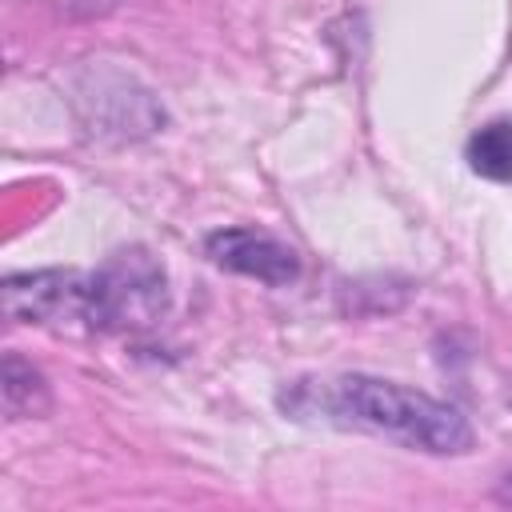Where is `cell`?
Here are the masks:
<instances>
[{"instance_id":"cell-5","label":"cell","mask_w":512,"mask_h":512,"mask_svg":"<svg viewBox=\"0 0 512 512\" xmlns=\"http://www.w3.org/2000/svg\"><path fill=\"white\" fill-rule=\"evenodd\" d=\"M464 160L484 180H512V116L488 120L464 144Z\"/></svg>"},{"instance_id":"cell-3","label":"cell","mask_w":512,"mask_h":512,"mask_svg":"<svg viewBox=\"0 0 512 512\" xmlns=\"http://www.w3.org/2000/svg\"><path fill=\"white\" fill-rule=\"evenodd\" d=\"M4 312L16 324L88 328V272L40 268L4 276Z\"/></svg>"},{"instance_id":"cell-4","label":"cell","mask_w":512,"mask_h":512,"mask_svg":"<svg viewBox=\"0 0 512 512\" xmlns=\"http://www.w3.org/2000/svg\"><path fill=\"white\" fill-rule=\"evenodd\" d=\"M204 252L212 264L228 268V272H240V276H252L260 284H292L300 276V256L268 236V232H256V228H216L204 236Z\"/></svg>"},{"instance_id":"cell-2","label":"cell","mask_w":512,"mask_h":512,"mask_svg":"<svg viewBox=\"0 0 512 512\" xmlns=\"http://www.w3.org/2000/svg\"><path fill=\"white\" fill-rule=\"evenodd\" d=\"M168 312V276L144 248L112 252L88 272V328L92 332H144Z\"/></svg>"},{"instance_id":"cell-6","label":"cell","mask_w":512,"mask_h":512,"mask_svg":"<svg viewBox=\"0 0 512 512\" xmlns=\"http://www.w3.org/2000/svg\"><path fill=\"white\" fill-rule=\"evenodd\" d=\"M0 392H4V416L8 420L40 416L48 408V384H44V376L32 364H24L16 352L4 356V384H0Z\"/></svg>"},{"instance_id":"cell-1","label":"cell","mask_w":512,"mask_h":512,"mask_svg":"<svg viewBox=\"0 0 512 512\" xmlns=\"http://www.w3.org/2000/svg\"><path fill=\"white\" fill-rule=\"evenodd\" d=\"M280 408L296 420L368 428L432 456H464L472 448V424L456 404L364 372L296 380L280 392Z\"/></svg>"},{"instance_id":"cell-7","label":"cell","mask_w":512,"mask_h":512,"mask_svg":"<svg viewBox=\"0 0 512 512\" xmlns=\"http://www.w3.org/2000/svg\"><path fill=\"white\" fill-rule=\"evenodd\" d=\"M496 496H500L504 504H512V476H504V484L496 488Z\"/></svg>"}]
</instances>
